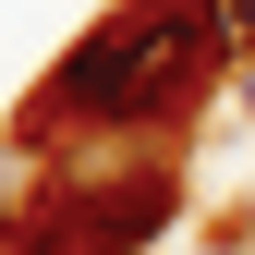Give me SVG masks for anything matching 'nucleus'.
I'll use <instances>...</instances> for the list:
<instances>
[{
    "label": "nucleus",
    "instance_id": "nucleus-1",
    "mask_svg": "<svg viewBox=\"0 0 255 255\" xmlns=\"http://www.w3.org/2000/svg\"><path fill=\"white\" fill-rule=\"evenodd\" d=\"M219 24L195 0H134V12H110L98 37L49 73V122H110V134H146V122L195 110V85L219 73Z\"/></svg>",
    "mask_w": 255,
    "mask_h": 255
},
{
    "label": "nucleus",
    "instance_id": "nucleus-2",
    "mask_svg": "<svg viewBox=\"0 0 255 255\" xmlns=\"http://www.w3.org/2000/svg\"><path fill=\"white\" fill-rule=\"evenodd\" d=\"M170 231V182L122 170V182H61V195L24 219V255H134Z\"/></svg>",
    "mask_w": 255,
    "mask_h": 255
},
{
    "label": "nucleus",
    "instance_id": "nucleus-3",
    "mask_svg": "<svg viewBox=\"0 0 255 255\" xmlns=\"http://www.w3.org/2000/svg\"><path fill=\"white\" fill-rule=\"evenodd\" d=\"M243 243H255V219H243Z\"/></svg>",
    "mask_w": 255,
    "mask_h": 255
}]
</instances>
